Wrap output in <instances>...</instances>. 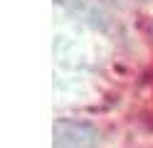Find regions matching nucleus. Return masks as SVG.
<instances>
[{
  "label": "nucleus",
  "mask_w": 153,
  "mask_h": 148,
  "mask_svg": "<svg viewBox=\"0 0 153 148\" xmlns=\"http://www.w3.org/2000/svg\"><path fill=\"white\" fill-rule=\"evenodd\" d=\"M99 133L91 123L84 121H62L54 123V148H97Z\"/></svg>",
  "instance_id": "f257e3e1"
}]
</instances>
